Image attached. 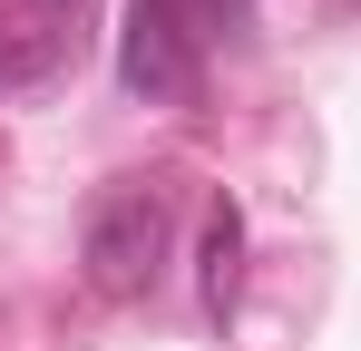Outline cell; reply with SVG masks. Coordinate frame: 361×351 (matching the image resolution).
Masks as SVG:
<instances>
[{"instance_id":"cell-1","label":"cell","mask_w":361,"mask_h":351,"mask_svg":"<svg viewBox=\"0 0 361 351\" xmlns=\"http://www.w3.org/2000/svg\"><path fill=\"white\" fill-rule=\"evenodd\" d=\"M78 264H88V283L108 292V302H137V292L157 283V264H166V185H147V176L108 185L88 205Z\"/></svg>"},{"instance_id":"cell-2","label":"cell","mask_w":361,"mask_h":351,"mask_svg":"<svg viewBox=\"0 0 361 351\" xmlns=\"http://www.w3.org/2000/svg\"><path fill=\"white\" fill-rule=\"evenodd\" d=\"M118 78L147 98V108H185L195 78H205V20H195L185 0H127Z\"/></svg>"},{"instance_id":"cell-3","label":"cell","mask_w":361,"mask_h":351,"mask_svg":"<svg viewBox=\"0 0 361 351\" xmlns=\"http://www.w3.org/2000/svg\"><path fill=\"white\" fill-rule=\"evenodd\" d=\"M235 264H244V215H235V205H205V234H195V292H205L215 322L235 312Z\"/></svg>"},{"instance_id":"cell-4","label":"cell","mask_w":361,"mask_h":351,"mask_svg":"<svg viewBox=\"0 0 361 351\" xmlns=\"http://www.w3.org/2000/svg\"><path fill=\"white\" fill-rule=\"evenodd\" d=\"M49 10H59V0H49Z\"/></svg>"}]
</instances>
